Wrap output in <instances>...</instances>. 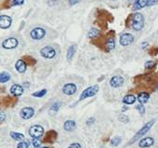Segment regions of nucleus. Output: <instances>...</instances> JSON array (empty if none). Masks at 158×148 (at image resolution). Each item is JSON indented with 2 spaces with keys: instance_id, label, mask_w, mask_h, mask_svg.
Here are the masks:
<instances>
[{
  "instance_id": "nucleus-29",
  "label": "nucleus",
  "mask_w": 158,
  "mask_h": 148,
  "mask_svg": "<svg viewBox=\"0 0 158 148\" xmlns=\"http://www.w3.org/2000/svg\"><path fill=\"white\" fill-rule=\"evenodd\" d=\"M28 147H29V143L26 142H21L17 145V148H28Z\"/></svg>"
},
{
  "instance_id": "nucleus-3",
  "label": "nucleus",
  "mask_w": 158,
  "mask_h": 148,
  "mask_svg": "<svg viewBox=\"0 0 158 148\" xmlns=\"http://www.w3.org/2000/svg\"><path fill=\"white\" fill-rule=\"evenodd\" d=\"M144 25V18L141 13H135L133 16V23H132V27L134 30L140 31L142 29Z\"/></svg>"
},
{
  "instance_id": "nucleus-34",
  "label": "nucleus",
  "mask_w": 158,
  "mask_h": 148,
  "mask_svg": "<svg viewBox=\"0 0 158 148\" xmlns=\"http://www.w3.org/2000/svg\"><path fill=\"white\" fill-rule=\"evenodd\" d=\"M157 4V0H148L147 1V6H155Z\"/></svg>"
},
{
  "instance_id": "nucleus-1",
  "label": "nucleus",
  "mask_w": 158,
  "mask_h": 148,
  "mask_svg": "<svg viewBox=\"0 0 158 148\" xmlns=\"http://www.w3.org/2000/svg\"><path fill=\"white\" fill-rule=\"evenodd\" d=\"M155 123V119H153L152 121H150V122H148L147 124L146 125H144V127H142L140 131H139L138 132H137V134L134 136V138L131 140V142H130V143H133L134 142H136L137 140H139L141 138V137H142L146 132H148L149 131V129H151L152 127H153V125Z\"/></svg>"
},
{
  "instance_id": "nucleus-28",
  "label": "nucleus",
  "mask_w": 158,
  "mask_h": 148,
  "mask_svg": "<svg viewBox=\"0 0 158 148\" xmlns=\"http://www.w3.org/2000/svg\"><path fill=\"white\" fill-rule=\"evenodd\" d=\"M155 62H153V61H148V62H145V68L146 69H152L153 67H155Z\"/></svg>"
},
{
  "instance_id": "nucleus-21",
  "label": "nucleus",
  "mask_w": 158,
  "mask_h": 148,
  "mask_svg": "<svg viewBox=\"0 0 158 148\" xmlns=\"http://www.w3.org/2000/svg\"><path fill=\"white\" fill-rule=\"evenodd\" d=\"M10 79V75L7 72H2L0 74V83H6Z\"/></svg>"
},
{
  "instance_id": "nucleus-6",
  "label": "nucleus",
  "mask_w": 158,
  "mask_h": 148,
  "mask_svg": "<svg viewBox=\"0 0 158 148\" xmlns=\"http://www.w3.org/2000/svg\"><path fill=\"white\" fill-rule=\"evenodd\" d=\"M18 39L15 38H7L3 41L2 43V47L4 49L6 50H12L15 49L17 46H18Z\"/></svg>"
},
{
  "instance_id": "nucleus-32",
  "label": "nucleus",
  "mask_w": 158,
  "mask_h": 148,
  "mask_svg": "<svg viewBox=\"0 0 158 148\" xmlns=\"http://www.w3.org/2000/svg\"><path fill=\"white\" fill-rule=\"evenodd\" d=\"M137 110L140 112L141 114H144V112H145V108H144V106L142 105V104H140V105H138L137 107Z\"/></svg>"
},
{
  "instance_id": "nucleus-12",
  "label": "nucleus",
  "mask_w": 158,
  "mask_h": 148,
  "mask_svg": "<svg viewBox=\"0 0 158 148\" xmlns=\"http://www.w3.org/2000/svg\"><path fill=\"white\" fill-rule=\"evenodd\" d=\"M124 77L121 76H114L110 79V85L112 88H119L124 84Z\"/></svg>"
},
{
  "instance_id": "nucleus-22",
  "label": "nucleus",
  "mask_w": 158,
  "mask_h": 148,
  "mask_svg": "<svg viewBox=\"0 0 158 148\" xmlns=\"http://www.w3.org/2000/svg\"><path fill=\"white\" fill-rule=\"evenodd\" d=\"M10 136L15 141H22L24 139V135L19 132H10Z\"/></svg>"
},
{
  "instance_id": "nucleus-16",
  "label": "nucleus",
  "mask_w": 158,
  "mask_h": 148,
  "mask_svg": "<svg viewBox=\"0 0 158 148\" xmlns=\"http://www.w3.org/2000/svg\"><path fill=\"white\" fill-rule=\"evenodd\" d=\"M76 127V124L74 120H67L65 121L64 125H63V128H64L66 131H74Z\"/></svg>"
},
{
  "instance_id": "nucleus-11",
  "label": "nucleus",
  "mask_w": 158,
  "mask_h": 148,
  "mask_svg": "<svg viewBox=\"0 0 158 148\" xmlns=\"http://www.w3.org/2000/svg\"><path fill=\"white\" fill-rule=\"evenodd\" d=\"M12 20L9 16L7 15H1L0 16V28L2 29H7L10 27Z\"/></svg>"
},
{
  "instance_id": "nucleus-17",
  "label": "nucleus",
  "mask_w": 158,
  "mask_h": 148,
  "mask_svg": "<svg viewBox=\"0 0 158 148\" xmlns=\"http://www.w3.org/2000/svg\"><path fill=\"white\" fill-rule=\"evenodd\" d=\"M149 99H150V95L147 92H141V93L138 95V100L141 104L147 102L149 101Z\"/></svg>"
},
{
  "instance_id": "nucleus-15",
  "label": "nucleus",
  "mask_w": 158,
  "mask_h": 148,
  "mask_svg": "<svg viewBox=\"0 0 158 148\" xmlns=\"http://www.w3.org/2000/svg\"><path fill=\"white\" fill-rule=\"evenodd\" d=\"M26 67H27V64L23 60H18L15 64V68L20 74H23L26 71Z\"/></svg>"
},
{
  "instance_id": "nucleus-7",
  "label": "nucleus",
  "mask_w": 158,
  "mask_h": 148,
  "mask_svg": "<svg viewBox=\"0 0 158 148\" xmlns=\"http://www.w3.org/2000/svg\"><path fill=\"white\" fill-rule=\"evenodd\" d=\"M31 38L33 39V40H40L42 39L45 35H46V31L44 30L43 28L41 27H36L35 29H33L31 31Z\"/></svg>"
},
{
  "instance_id": "nucleus-14",
  "label": "nucleus",
  "mask_w": 158,
  "mask_h": 148,
  "mask_svg": "<svg viewBox=\"0 0 158 148\" xmlns=\"http://www.w3.org/2000/svg\"><path fill=\"white\" fill-rule=\"evenodd\" d=\"M153 143H155V140L152 137H147V138H143L142 140H141L140 143H139V146L141 148H147L152 146Z\"/></svg>"
},
{
  "instance_id": "nucleus-8",
  "label": "nucleus",
  "mask_w": 158,
  "mask_h": 148,
  "mask_svg": "<svg viewBox=\"0 0 158 148\" xmlns=\"http://www.w3.org/2000/svg\"><path fill=\"white\" fill-rule=\"evenodd\" d=\"M120 44L123 46V47H127V46H129L130 44H132L134 41V36L131 35V34H123L120 35Z\"/></svg>"
},
{
  "instance_id": "nucleus-18",
  "label": "nucleus",
  "mask_w": 158,
  "mask_h": 148,
  "mask_svg": "<svg viewBox=\"0 0 158 148\" xmlns=\"http://www.w3.org/2000/svg\"><path fill=\"white\" fill-rule=\"evenodd\" d=\"M76 45L71 46L68 49V50H67V60H68L69 62L73 59L74 55L76 54Z\"/></svg>"
},
{
  "instance_id": "nucleus-2",
  "label": "nucleus",
  "mask_w": 158,
  "mask_h": 148,
  "mask_svg": "<svg viewBox=\"0 0 158 148\" xmlns=\"http://www.w3.org/2000/svg\"><path fill=\"white\" fill-rule=\"evenodd\" d=\"M98 91H99V86H98V85H94V86L88 87L81 93L79 100H80V101H83V100H85L86 98L92 97V96L96 95L98 93Z\"/></svg>"
},
{
  "instance_id": "nucleus-19",
  "label": "nucleus",
  "mask_w": 158,
  "mask_h": 148,
  "mask_svg": "<svg viewBox=\"0 0 158 148\" xmlns=\"http://www.w3.org/2000/svg\"><path fill=\"white\" fill-rule=\"evenodd\" d=\"M135 102H136V97L131 94L125 96L123 99V102L126 103V104H133Z\"/></svg>"
},
{
  "instance_id": "nucleus-9",
  "label": "nucleus",
  "mask_w": 158,
  "mask_h": 148,
  "mask_svg": "<svg viewBox=\"0 0 158 148\" xmlns=\"http://www.w3.org/2000/svg\"><path fill=\"white\" fill-rule=\"evenodd\" d=\"M21 117L23 119H30L35 115V110L32 107H24L21 110Z\"/></svg>"
},
{
  "instance_id": "nucleus-5",
  "label": "nucleus",
  "mask_w": 158,
  "mask_h": 148,
  "mask_svg": "<svg viewBox=\"0 0 158 148\" xmlns=\"http://www.w3.org/2000/svg\"><path fill=\"white\" fill-rule=\"evenodd\" d=\"M41 56L46 58V59H53L56 56V50L50 46L44 47L42 50H40Z\"/></svg>"
},
{
  "instance_id": "nucleus-26",
  "label": "nucleus",
  "mask_w": 158,
  "mask_h": 148,
  "mask_svg": "<svg viewBox=\"0 0 158 148\" xmlns=\"http://www.w3.org/2000/svg\"><path fill=\"white\" fill-rule=\"evenodd\" d=\"M46 94H47V90H42L40 91H36V92H35V93H33V97H36V98H42Z\"/></svg>"
},
{
  "instance_id": "nucleus-36",
  "label": "nucleus",
  "mask_w": 158,
  "mask_h": 148,
  "mask_svg": "<svg viewBox=\"0 0 158 148\" xmlns=\"http://www.w3.org/2000/svg\"><path fill=\"white\" fill-rule=\"evenodd\" d=\"M6 118V115L3 112H0V122H3Z\"/></svg>"
},
{
  "instance_id": "nucleus-4",
  "label": "nucleus",
  "mask_w": 158,
  "mask_h": 148,
  "mask_svg": "<svg viewBox=\"0 0 158 148\" xmlns=\"http://www.w3.org/2000/svg\"><path fill=\"white\" fill-rule=\"evenodd\" d=\"M29 134L33 138L38 139L44 134V129L40 125H33L29 129Z\"/></svg>"
},
{
  "instance_id": "nucleus-10",
  "label": "nucleus",
  "mask_w": 158,
  "mask_h": 148,
  "mask_svg": "<svg viewBox=\"0 0 158 148\" xmlns=\"http://www.w3.org/2000/svg\"><path fill=\"white\" fill-rule=\"evenodd\" d=\"M77 88L74 83H68L65 84L62 87V92L66 95H74L76 92Z\"/></svg>"
},
{
  "instance_id": "nucleus-38",
  "label": "nucleus",
  "mask_w": 158,
  "mask_h": 148,
  "mask_svg": "<svg viewBox=\"0 0 158 148\" xmlns=\"http://www.w3.org/2000/svg\"><path fill=\"white\" fill-rule=\"evenodd\" d=\"M77 2H79V0H70V4H71V5L76 4Z\"/></svg>"
},
{
  "instance_id": "nucleus-35",
  "label": "nucleus",
  "mask_w": 158,
  "mask_h": 148,
  "mask_svg": "<svg viewBox=\"0 0 158 148\" xmlns=\"http://www.w3.org/2000/svg\"><path fill=\"white\" fill-rule=\"evenodd\" d=\"M68 148H82V147L78 143H74L72 144H70V146Z\"/></svg>"
},
{
  "instance_id": "nucleus-37",
  "label": "nucleus",
  "mask_w": 158,
  "mask_h": 148,
  "mask_svg": "<svg viewBox=\"0 0 158 148\" xmlns=\"http://www.w3.org/2000/svg\"><path fill=\"white\" fill-rule=\"evenodd\" d=\"M94 121H95V118H93V117L92 118H89V119L88 120V122H86V124H88V125H91Z\"/></svg>"
},
{
  "instance_id": "nucleus-27",
  "label": "nucleus",
  "mask_w": 158,
  "mask_h": 148,
  "mask_svg": "<svg viewBox=\"0 0 158 148\" xmlns=\"http://www.w3.org/2000/svg\"><path fill=\"white\" fill-rule=\"evenodd\" d=\"M120 143H121V138L118 136L114 137V138H112V141H111V144L112 146H117L120 144Z\"/></svg>"
},
{
  "instance_id": "nucleus-20",
  "label": "nucleus",
  "mask_w": 158,
  "mask_h": 148,
  "mask_svg": "<svg viewBox=\"0 0 158 148\" xmlns=\"http://www.w3.org/2000/svg\"><path fill=\"white\" fill-rule=\"evenodd\" d=\"M147 1L148 0H137L136 4L134 6V9H140L144 8V7L147 6Z\"/></svg>"
},
{
  "instance_id": "nucleus-39",
  "label": "nucleus",
  "mask_w": 158,
  "mask_h": 148,
  "mask_svg": "<svg viewBox=\"0 0 158 148\" xmlns=\"http://www.w3.org/2000/svg\"><path fill=\"white\" fill-rule=\"evenodd\" d=\"M42 148H48V147H42Z\"/></svg>"
},
{
  "instance_id": "nucleus-23",
  "label": "nucleus",
  "mask_w": 158,
  "mask_h": 148,
  "mask_svg": "<svg viewBox=\"0 0 158 148\" xmlns=\"http://www.w3.org/2000/svg\"><path fill=\"white\" fill-rule=\"evenodd\" d=\"M100 35V31L98 30L96 28H91L88 32V36L89 38H97L98 35Z\"/></svg>"
},
{
  "instance_id": "nucleus-30",
  "label": "nucleus",
  "mask_w": 158,
  "mask_h": 148,
  "mask_svg": "<svg viewBox=\"0 0 158 148\" xmlns=\"http://www.w3.org/2000/svg\"><path fill=\"white\" fill-rule=\"evenodd\" d=\"M32 143H33V145L35 146V147H38L40 146V144H41V142L38 140V139H36V138H33V141H32Z\"/></svg>"
},
{
  "instance_id": "nucleus-13",
  "label": "nucleus",
  "mask_w": 158,
  "mask_h": 148,
  "mask_svg": "<svg viewBox=\"0 0 158 148\" xmlns=\"http://www.w3.org/2000/svg\"><path fill=\"white\" fill-rule=\"evenodd\" d=\"M23 91H24L23 88H22L21 85H18V84H15V85H13V86L10 88L11 94H12L13 96H16V97L22 95Z\"/></svg>"
},
{
  "instance_id": "nucleus-31",
  "label": "nucleus",
  "mask_w": 158,
  "mask_h": 148,
  "mask_svg": "<svg viewBox=\"0 0 158 148\" xmlns=\"http://www.w3.org/2000/svg\"><path fill=\"white\" fill-rule=\"evenodd\" d=\"M24 3V0H13L12 6H21Z\"/></svg>"
},
{
  "instance_id": "nucleus-25",
  "label": "nucleus",
  "mask_w": 158,
  "mask_h": 148,
  "mask_svg": "<svg viewBox=\"0 0 158 148\" xmlns=\"http://www.w3.org/2000/svg\"><path fill=\"white\" fill-rule=\"evenodd\" d=\"M60 107H61V103L60 102H55L53 105H52L50 107V113L52 115V114H56L59 111L60 109Z\"/></svg>"
},
{
  "instance_id": "nucleus-33",
  "label": "nucleus",
  "mask_w": 158,
  "mask_h": 148,
  "mask_svg": "<svg viewBox=\"0 0 158 148\" xmlns=\"http://www.w3.org/2000/svg\"><path fill=\"white\" fill-rule=\"evenodd\" d=\"M119 120L122 121V122H125V123H127V122H129V117H127V116H124V115H122V116L119 117Z\"/></svg>"
},
{
  "instance_id": "nucleus-24",
  "label": "nucleus",
  "mask_w": 158,
  "mask_h": 148,
  "mask_svg": "<svg viewBox=\"0 0 158 148\" xmlns=\"http://www.w3.org/2000/svg\"><path fill=\"white\" fill-rule=\"evenodd\" d=\"M115 47V42L114 38H109L108 41L106 43V48L108 49V50H112Z\"/></svg>"
}]
</instances>
